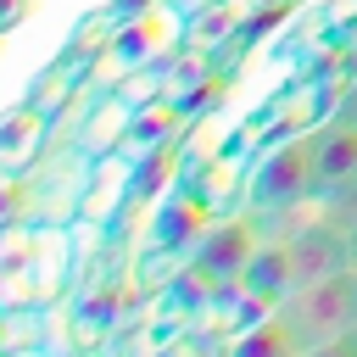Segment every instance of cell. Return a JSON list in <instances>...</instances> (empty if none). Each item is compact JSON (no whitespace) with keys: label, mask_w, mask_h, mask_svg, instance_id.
I'll use <instances>...</instances> for the list:
<instances>
[{"label":"cell","mask_w":357,"mask_h":357,"mask_svg":"<svg viewBox=\"0 0 357 357\" xmlns=\"http://www.w3.org/2000/svg\"><path fill=\"white\" fill-rule=\"evenodd\" d=\"M0 357H357V0H95L0 112Z\"/></svg>","instance_id":"6da1fadb"},{"label":"cell","mask_w":357,"mask_h":357,"mask_svg":"<svg viewBox=\"0 0 357 357\" xmlns=\"http://www.w3.org/2000/svg\"><path fill=\"white\" fill-rule=\"evenodd\" d=\"M33 6H39V0H0V45L28 22V11H33Z\"/></svg>","instance_id":"7a4b0ae2"}]
</instances>
